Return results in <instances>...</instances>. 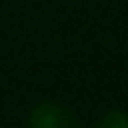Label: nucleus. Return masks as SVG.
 I'll list each match as a JSON object with an SVG mask.
<instances>
[{
    "mask_svg": "<svg viewBox=\"0 0 128 128\" xmlns=\"http://www.w3.org/2000/svg\"><path fill=\"white\" fill-rule=\"evenodd\" d=\"M29 128H81V123L66 104L42 102L29 112Z\"/></svg>",
    "mask_w": 128,
    "mask_h": 128,
    "instance_id": "obj_1",
    "label": "nucleus"
},
{
    "mask_svg": "<svg viewBox=\"0 0 128 128\" xmlns=\"http://www.w3.org/2000/svg\"><path fill=\"white\" fill-rule=\"evenodd\" d=\"M94 128H128V115L123 110H110L100 118V123Z\"/></svg>",
    "mask_w": 128,
    "mask_h": 128,
    "instance_id": "obj_2",
    "label": "nucleus"
}]
</instances>
